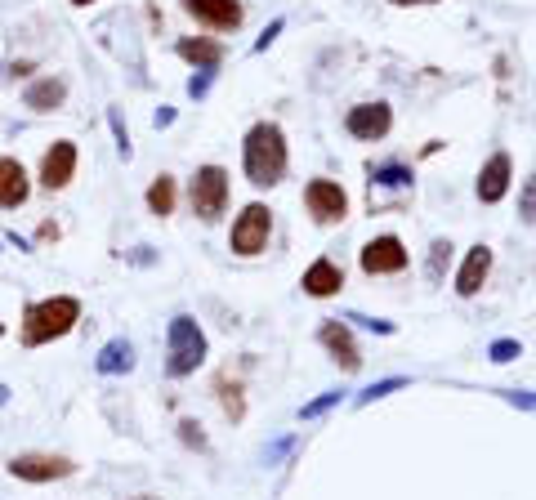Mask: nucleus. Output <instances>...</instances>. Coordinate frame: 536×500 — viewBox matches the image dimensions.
<instances>
[{
    "mask_svg": "<svg viewBox=\"0 0 536 500\" xmlns=\"http://www.w3.org/2000/svg\"><path fill=\"white\" fill-rule=\"evenodd\" d=\"M166 344H170V353H166V371L175 375V380L193 375V371L201 367V362H206V335H201V326H197L188 313H179L175 322H170Z\"/></svg>",
    "mask_w": 536,
    "mask_h": 500,
    "instance_id": "7ed1b4c3",
    "label": "nucleus"
},
{
    "mask_svg": "<svg viewBox=\"0 0 536 500\" xmlns=\"http://www.w3.org/2000/svg\"><path fill=\"white\" fill-rule=\"evenodd\" d=\"M206 90H210V72H201V76H193V81H188V94H193V99H201Z\"/></svg>",
    "mask_w": 536,
    "mask_h": 500,
    "instance_id": "2f4dec72",
    "label": "nucleus"
},
{
    "mask_svg": "<svg viewBox=\"0 0 536 500\" xmlns=\"http://www.w3.org/2000/svg\"><path fill=\"white\" fill-rule=\"evenodd\" d=\"M282 27H286V23H282V18H277V23H273V27H268V32L260 36V41H255V54H264V50H268V45H273V41H277V32H282Z\"/></svg>",
    "mask_w": 536,
    "mask_h": 500,
    "instance_id": "7c9ffc66",
    "label": "nucleus"
},
{
    "mask_svg": "<svg viewBox=\"0 0 536 500\" xmlns=\"http://www.w3.org/2000/svg\"><path fill=\"white\" fill-rule=\"evenodd\" d=\"M175 50H179V59L193 63L197 72H215V67L224 63V45H219V41H206V36H184Z\"/></svg>",
    "mask_w": 536,
    "mask_h": 500,
    "instance_id": "dca6fc26",
    "label": "nucleus"
},
{
    "mask_svg": "<svg viewBox=\"0 0 536 500\" xmlns=\"http://www.w3.org/2000/svg\"><path fill=\"white\" fill-rule=\"evenodd\" d=\"M505 192H510V157H505V152H496V157L483 166V175H478V201L496 206Z\"/></svg>",
    "mask_w": 536,
    "mask_h": 500,
    "instance_id": "2eb2a0df",
    "label": "nucleus"
},
{
    "mask_svg": "<svg viewBox=\"0 0 536 500\" xmlns=\"http://www.w3.org/2000/svg\"><path fill=\"white\" fill-rule=\"evenodd\" d=\"M300 286H304L309 295H318V300H327V295H335V291L344 286V273L331 264V259H318V264H313L309 273H304V282H300Z\"/></svg>",
    "mask_w": 536,
    "mask_h": 500,
    "instance_id": "6ab92c4d",
    "label": "nucleus"
},
{
    "mask_svg": "<svg viewBox=\"0 0 536 500\" xmlns=\"http://www.w3.org/2000/svg\"><path fill=\"white\" fill-rule=\"evenodd\" d=\"M184 9L197 23L215 27V32H233L242 27V0H184Z\"/></svg>",
    "mask_w": 536,
    "mask_h": 500,
    "instance_id": "f8f14e48",
    "label": "nucleus"
},
{
    "mask_svg": "<svg viewBox=\"0 0 536 500\" xmlns=\"http://www.w3.org/2000/svg\"><path fill=\"white\" fill-rule=\"evenodd\" d=\"M376 184L380 188H411V170L407 166H380L376 170Z\"/></svg>",
    "mask_w": 536,
    "mask_h": 500,
    "instance_id": "5701e85b",
    "label": "nucleus"
},
{
    "mask_svg": "<svg viewBox=\"0 0 536 500\" xmlns=\"http://www.w3.org/2000/svg\"><path fill=\"white\" fill-rule=\"evenodd\" d=\"M487 273H492V250H487V246H474V250L465 255V264H461V277H456V295L474 300V295L483 291Z\"/></svg>",
    "mask_w": 536,
    "mask_h": 500,
    "instance_id": "4468645a",
    "label": "nucleus"
},
{
    "mask_svg": "<svg viewBox=\"0 0 536 500\" xmlns=\"http://www.w3.org/2000/svg\"><path fill=\"white\" fill-rule=\"evenodd\" d=\"M32 197V179H27L23 161L0 157V210H18Z\"/></svg>",
    "mask_w": 536,
    "mask_h": 500,
    "instance_id": "ddd939ff",
    "label": "nucleus"
},
{
    "mask_svg": "<svg viewBox=\"0 0 536 500\" xmlns=\"http://www.w3.org/2000/svg\"><path fill=\"white\" fill-rule=\"evenodd\" d=\"M394 5H438V0H394Z\"/></svg>",
    "mask_w": 536,
    "mask_h": 500,
    "instance_id": "72a5a7b5",
    "label": "nucleus"
},
{
    "mask_svg": "<svg viewBox=\"0 0 536 500\" xmlns=\"http://www.w3.org/2000/svg\"><path fill=\"white\" fill-rule=\"evenodd\" d=\"M219 398H224V411H228L233 420H242V416H246V402H242V389H237V384L219 380Z\"/></svg>",
    "mask_w": 536,
    "mask_h": 500,
    "instance_id": "4be33fe9",
    "label": "nucleus"
},
{
    "mask_svg": "<svg viewBox=\"0 0 536 500\" xmlns=\"http://www.w3.org/2000/svg\"><path fill=\"white\" fill-rule=\"evenodd\" d=\"M108 121H112V134H117V152H121V157H130V134H126V125H121V112L112 108Z\"/></svg>",
    "mask_w": 536,
    "mask_h": 500,
    "instance_id": "cd10ccee",
    "label": "nucleus"
},
{
    "mask_svg": "<svg viewBox=\"0 0 536 500\" xmlns=\"http://www.w3.org/2000/svg\"><path fill=\"white\" fill-rule=\"evenodd\" d=\"M344 125H349L353 139H385L389 125H394V112H389V103H358V108H349V117H344Z\"/></svg>",
    "mask_w": 536,
    "mask_h": 500,
    "instance_id": "6e6552de",
    "label": "nucleus"
},
{
    "mask_svg": "<svg viewBox=\"0 0 536 500\" xmlns=\"http://www.w3.org/2000/svg\"><path fill=\"white\" fill-rule=\"evenodd\" d=\"M304 201H309V215L318 219V224H340V219L349 215V197H344V188L331 184V179H313V184L304 188Z\"/></svg>",
    "mask_w": 536,
    "mask_h": 500,
    "instance_id": "0eeeda50",
    "label": "nucleus"
},
{
    "mask_svg": "<svg viewBox=\"0 0 536 500\" xmlns=\"http://www.w3.org/2000/svg\"><path fill=\"white\" fill-rule=\"evenodd\" d=\"M447 259H452V242H434V250H429V282H438V277H443Z\"/></svg>",
    "mask_w": 536,
    "mask_h": 500,
    "instance_id": "393cba45",
    "label": "nucleus"
},
{
    "mask_svg": "<svg viewBox=\"0 0 536 500\" xmlns=\"http://www.w3.org/2000/svg\"><path fill=\"white\" fill-rule=\"evenodd\" d=\"M5 402H9V389H5V384H0V407H5Z\"/></svg>",
    "mask_w": 536,
    "mask_h": 500,
    "instance_id": "f704fd0d",
    "label": "nucleus"
},
{
    "mask_svg": "<svg viewBox=\"0 0 536 500\" xmlns=\"http://www.w3.org/2000/svg\"><path fill=\"white\" fill-rule=\"evenodd\" d=\"M242 166H246V179H251L255 188L282 184V175H286V134H282V125H273V121L251 125V134H246V143H242Z\"/></svg>",
    "mask_w": 536,
    "mask_h": 500,
    "instance_id": "f257e3e1",
    "label": "nucleus"
},
{
    "mask_svg": "<svg viewBox=\"0 0 536 500\" xmlns=\"http://www.w3.org/2000/svg\"><path fill=\"white\" fill-rule=\"evenodd\" d=\"M519 215L523 224H536V175L523 184V197H519Z\"/></svg>",
    "mask_w": 536,
    "mask_h": 500,
    "instance_id": "a878e982",
    "label": "nucleus"
},
{
    "mask_svg": "<svg viewBox=\"0 0 536 500\" xmlns=\"http://www.w3.org/2000/svg\"><path fill=\"white\" fill-rule=\"evenodd\" d=\"M63 99H67V85L59 76H41V81L27 85V94H23V103L32 112H54V108H63Z\"/></svg>",
    "mask_w": 536,
    "mask_h": 500,
    "instance_id": "a211bd4d",
    "label": "nucleus"
},
{
    "mask_svg": "<svg viewBox=\"0 0 536 500\" xmlns=\"http://www.w3.org/2000/svg\"><path fill=\"white\" fill-rule=\"evenodd\" d=\"M505 402H510V407H523V411H536V393H505Z\"/></svg>",
    "mask_w": 536,
    "mask_h": 500,
    "instance_id": "c756f323",
    "label": "nucleus"
},
{
    "mask_svg": "<svg viewBox=\"0 0 536 500\" xmlns=\"http://www.w3.org/2000/svg\"><path fill=\"white\" fill-rule=\"evenodd\" d=\"M407 268V246L398 237H376L362 246V273L380 277V273H402Z\"/></svg>",
    "mask_w": 536,
    "mask_h": 500,
    "instance_id": "1a4fd4ad",
    "label": "nucleus"
},
{
    "mask_svg": "<svg viewBox=\"0 0 536 500\" xmlns=\"http://www.w3.org/2000/svg\"><path fill=\"white\" fill-rule=\"evenodd\" d=\"M72 175H76V143L72 139H59L41 157V184L50 188V192H59V188L72 184Z\"/></svg>",
    "mask_w": 536,
    "mask_h": 500,
    "instance_id": "9b49d317",
    "label": "nucleus"
},
{
    "mask_svg": "<svg viewBox=\"0 0 536 500\" xmlns=\"http://www.w3.org/2000/svg\"><path fill=\"white\" fill-rule=\"evenodd\" d=\"M0 335H5V322H0Z\"/></svg>",
    "mask_w": 536,
    "mask_h": 500,
    "instance_id": "4c0bfd02",
    "label": "nucleus"
},
{
    "mask_svg": "<svg viewBox=\"0 0 536 500\" xmlns=\"http://www.w3.org/2000/svg\"><path fill=\"white\" fill-rule=\"evenodd\" d=\"M402 384H407V380H402V375H394V380H380V384H371V389H362V393H358V407H367V402H376V398H389V393L402 389Z\"/></svg>",
    "mask_w": 536,
    "mask_h": 500,
    "instance_id": "b1692460",
    "label": "nucleus"
},
{
    "mask_svg": "<svg viewBox=\"0 0 536 500\" xmlns=\"http://www.w3.org/2000/svg\"><path fill=\"white\" fill-rule=\"evenodd\" d=\"M94 371H99V375H126V371H134V344L126 340V335L108 340L99 349V358H94Z\"/></svg>",
    "mask_w": 536,
    "mask_h": 500,
    "instance_id": "f3484780",
    "label": "nucleus"
},
{
    "mask_svg": "<svg viewBox=\"0 0 536 500\" xmlns=\"http://www.w3.org/2000/svg\"><path fill=\"white\" fill-rule=\"evenodd\" d=\"M139 500H157V496H139Z\"/></svg>",
    "mask_w": 536,
    "mask_h": 500,
    "instance_id": "e433bc0d",
    "label": "nucleus"
},
{
    "mask_svg": "<svg viewBox=\"0 0 536 500\" xmlns=\"http://www.w3.org/2000/svg\"><path fill=\"white\" fill-rule=\"evenodd\" d=\"M340 398H344V393H340V389H331V393H322V398L304 402V407H300V420H318V416H327L331 407H340Z\"/></svg>",
    "mask_w": 536,
    "mask_h": 500,
    "instance_id": "412c9836",
    "label": "nucleus"
},
{
    "mask_svg": "<svg viewBox=\"0 0 536 500\" xmlns=\"http://www.w3.org/2000/svg\"><path fill=\"white\" fill-rule=\"evenodd\" d=\"M9 474L23 483H54V478H72L76 465L67 456H50V451H23L9 460Z\"/></svg>",
    "mask_w": 536,
    "mask_h": 500,
    "instance_id": "423d86ee",
    "label": "nucleus"
},
{
    "mask_svg": "<svg viewBox=\"0 0 536 500\" xmlns=\"http://www.w3.org/2000/svg\"><path fill=\"white\" fill-rule=\"evenodd\" d=\"M179 434H184L188 447H206V434H201V425H193V420H179Z\"/></svg>",
    "mask_w": 536,
    "mask_h": 500,
    "instance_id": "c85d7f7f",
    "label": "nucleus"
},
{
    "mask_svg": "<svg viewBox=\"0 0 536 500\" xmlns=\"http://www.w3.org/2000/svg\"><path fill=\"white\" fill-rule=\"evenodd\" d=\"M72 5H94V0H72Z\"/></svg>",
    "mask_w": 536,
    "mask_h": 500,
    "instance_id": "c9c22d12",
    "label": "nucleus"
},
{
    "mask_svg": "<svg viewBox=\"0 0 536 500\" xmlns=\"http://www.w3.org/2000/svg\"><path fill=\"white\" fill-rule=\"evenodd\" d=\"M188 197H193V210L206 224H215L228 206V170L224 166H201L188 184Z\"/></svg>",
    "mask_w": 536,
    "mask_h": 500,
    "instance_id": "20e7f679",
    "label": "nucleus"
},
{
    "mask_svg": "<svg viewBox=\"0 0 536 500\" xmlns=\"http://www.w3.org/2000/svg\"><path fill=\"white\" fill-rule=\"evenodd\" d=\"M175 201H179V188H175V179L170 175H161V179H152V188H148V210L152 215H175Z\"/></svg>",
    "mask_w": 536,
    "mask_h": 500,
    "instance_id": "aec40b11",
    "label": "nucleus"
},
{
    "mask_svg": "<svg viewBox=\"0 0 536 500\" xmlns=\"http://www.w3.org/2000/svg\"><path fill=\"white\" fill-rule=\"evenodd\" d=\"M519 353H523V344H519V340H496L492 349H487V358H492V362H514Z\"/></svg>",
    "mask_w": 536,
    "mask_h": 500,
    "instance_id": "bb28decb",
    "label": "nucleus"
},
{
    "mask_svg": "<svg viewBox=\"0 0 536 500\" xmlns=\"http://www.w3.org/2000/svg\"><path fill=\"white\" fill-rule=\"evenodd\" d=\"M152 121H157V130H166V125L175 121V112H170V108H157V117H152Z\"/></svg>",
    "mask_w": 536,
    "mask_h": 500,
    "instance_id": "473e14b6",
    "label": "nucleus"
},
{
    "mask_svg": "<svg viewBox=\"0 0 536 500\" xmlns=\"http://www.w3.org/2000/svg\"><path fill=\"white\" fill-rule=\"evenodd\" d=\"M76 322H81V300H76V295L36 300V304H27V313H23V344L27 349H41V344H50V340H63Z\"/></svg>",
    "mask_w": 536,
    "mask_h": 500,
    "instance_id": "f03ea898",
    "label": "nucleus"
},
{
    "mask_svg": "<svg viewBox=\"0 0 536 500\" xmlns=\"http://www.w3.org/2000/svg\"><path fill=\"white\" fill-rule=\"evenodd\" d=\"M318 340H322V349H327L331 358L340 362V371H358V367H362V353H358V344H353V331L340 322V317H331V322H322Z\"/></svg>",
    "mask_w": 536,
    "mask_h": 500,
    "instance_id": "9d476101",
    "label": "nucleus"
},
{
    "mask_svg": "<svg viewBox=\"0 0 536 500\" xmlns=\"http://www.w3.org/2000/svg\"><path fill=\"white\" fill-rule=\"evenodd\" d=\"M268 233H273V210L260 206V201H251V206L237 215L228 246H233L237 255H260V250L268 246Z\"/></svg>",
    "mask_w": 536,
    "mask_h": 500,
    "instance_id": "39448f33",
    "label": "nucleus"
}]
</instances>
